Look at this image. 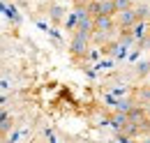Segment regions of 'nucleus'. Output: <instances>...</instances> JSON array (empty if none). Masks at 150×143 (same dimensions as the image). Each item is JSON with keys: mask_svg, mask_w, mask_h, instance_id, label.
<instances>
[{"mask_svg": "<svg viewBox=\"0 0 150 143\" xmlns=\"http://www.w3.org/2000/svg\"><path fill=\"white\" fill-rule=\"evenodd\" d=\"M88 46H90V35H81V33H74L72 37V44H69V51L76 58H86L88 55Z\"/></svg>", "mask_w": 150, "mask_h": 143, "instance_id": "obj_1", "label": "nucleus"}, {"mask_svg": "<svg viewBox=\"0 0 150 143\" xmlns=\"http://www.w3.org/2000/svg\"><path fill=\"white\" fill-rule=\"evenodd\" d=\"M93 30L111 35L113 30H115V18L106 16V14H97V16H93Z\"/></svg>", "mask_w": 150, "mask_h": 143, "instance_id": "obj_2", "label": "nucleus"}, {"mask_svg": "<svg viewBox=\"0 0 150 143\" xmlns=\"http://www.w3.org/2000/svg\"><path fill=\"white\" fill-rule=\"evenodd\" d=\"M113 18H115V28H132V23L136 21L132 7L122 9V12H115V16H113Z\"/></svg>", "mask_w": 150, "mask_h": 143, "instance_id": "obj_3", "label": "nucleus"}, {"mask_svg": "<svg viewBox=\"0 0 150 143\" xmlns=\"http://www.w3.org/2000/svg\"><path fill=\"white\" fill-rule=\"evenodd\" d=\"M148 118V111L143 106H139V104H132V108L127 111V122H134V125H139V122H143Z\"/></svg>", "mask_w": 150, "mask_h": 143, "instance_id": "obj_4", "label": "nucleus"}, {"mask_svg": "<svg viewBox=\"0 0 150 143\" xmlns=\"http://www.w3.org/2000/svg\"><path fill=\"white\" fill-rule=\"evenodd\" d=\"M129 33H132V37H134V42H141L143 37L148 35V21H134Z\"/></svg>", "mask_w": 150, "mask_h": 143, "instance_id": "obj_5", "label": "nucleus"}, {"mask_svg": "<svg viewBox=\"0 0 150 143\" xmlns=\"http://www.w3.org/2000/svg\"><path fill=\"white\" fill-rule=\"evenodd\" d=\"M106 99H109V102L113 104V108L120 111V113H127V111L132 108V104H134L132 99H113V97H106Z\"/></svg>", "mask_w": 150, "mask_h": 143, "instance_id": "obj_6", "label": "nucleus"}, {"mask_svg": "<svg viewBox=\"0 0 150 143\" xmlns=\"http://www.w3.org/2000/svg\"><path fill=\"white\" fill-rule=\"evenodd\" d=\"M132 9H134L136 21H148L150 18V7L148 5H132Z\"/></svg>", "mask_w": 150, "mask_h": 143, "instance_id": "obj_7", "label": "nucleus"}, {"mask_svg": "<svg viewBox=\"0 0 150 143\" xmlns=\"http://www.w3.org/2000/svg\"><path fill=\"white\" fill-rule=\"evenodd\" d=\"M12 127H14V120H12V115H2L0 118V136H7L9 132H12Z\"/></svg>", "mask_w": 150, "mask_h": 143, "instance_id": "obj_8", "label": "nucleus"}, {"mask_svg": "<svg viewBox=\"0 0 150 143\" xmlns=\"http://www.w3.org/2000/svg\"><path fill=\"white\" fill-rule=\"evenodd\" d=\"M125 122H127V113H120V111H115L111 118H109V125H113L118 132H120V127L125 125Z\"/></svg>", "mask_w": 150, "mask_h": 143, "instance_id": "obj_9", "label": "nucleus"}, {"mask_svg": "<svg viewBox=\"0 0 150 143\" xmlns=\"http://www.w3.org/2000/svg\"><path fill=\"white\" fill-rule=\"evenodd\" d=\"M99 14L115 16V7H113V0H104V2H99Z\"/></svg>", "mask_w": 150, "mask_h": 143, "instance_id": "obj_10", "label": "nucleus"}, {"mask_svg": "<svg viewBox=\"0 0 150 143\" xmlns=\"http://www.w3.org/2000/svg\"><path fill=\"white\" fill-rule=\"evenodd\" d=\"M5 14L12 18L14 23H21V14H19V9H16L14 5H7V7H5Z\"/></svg>", "mask_w": 150, "mask_h": 143, "instance_id": "obj_11", "label": "nucleus"}, {"mask_svg": "<svg viewBox=\"0 0 150 143\" xmlns=\"http://www.w3.org/2000/svg\"><path fill=\"white\" fill-rule=\"evenodd\" d=\"M86 12H88L90 16H97V14H99V2H95V0H88V2H86Z\"/></svg>", "mask_w": 150, "mask_h": 143, "instance_id": "obj_12", "label": "nucleus"}, {"mask_svg": "<svg viewBox=\"0 0 150 143\" xmlns=\"http://www.w3.org/2000/svg\"><path fill=\"white\" fill-rule=\"evenodd\" d=\"M136 74H141V76H148V74H150V62H146V60L136 62Z\"/></svg>", "mask_w": 150, "mask_h": 143, "instance_id": "obj_13", "label": "nucleus"}, {"mask_svg": "<svg viewBox=\"0 0 150 143\" xmlns=\"http://www.w3.org/2000/svg\"><path fill=\"white\" fill-rule=\"evenodd\" d=\"M113 7H115V12H122V9L132 7V0H113Z\"/></svg>", "mask_w": 150, "mask_h": 143, "instance_id": "obj_14", "label": "nucleus"}, {"mask_svg": "<svg viewBox=\"0 0 150 143\" xmlns=\"http://www.w3.org/2000/svg\"><path fill=\"white\" fill-rule=\"evenodd\" d=\"M62 12H65V9H62L60 5H53V7H51V21H60V18H62Z\"/></svg>", "mask_w": 150, "mask_h": 143, "instance_id": "obj_15", "label": "nucleus"}, {"mask_svg": "<svg viewBox=\"0 0 150 143\" xmlns=\"http://www.w3.org/2000/svg\"><path fill=\"white\" fill-rule=\"evenodd\" d=\"M72 28H76V14L74 12L67 16V30H72Z\"/></svg>", "mask_w": 150, "mask_h": 143, "instance_id": "obj_16", "label": "nucleus"}, {"mask_svg": "<svg viewBox=\"0 0 150 143\" xmlns=\"http://www.w3.org/2000/svg\"><path fill=\"white\" fill-rule=\"evenodd\" d=\"M115 143H139V141H134L132 136H125V134H120V136L115 139Z\"/></svg>", "mask_w": 150, "mask_h": 143, "instance_id": "obj_17", "label": "nucleus"}, {"mask_svg": "<svg viewBox=\"0 0 150 143\" xmlns=\"http://www.w3.org/2000/svg\"><path fill=\"white\" fill-rule=\"evenodd\" d=\"M115 49H118V51H115V55H118V58H125V55H127V49H129V46H122V44H118Z\"/></svg>", "mask_w": 150, "mask_h": 143, "instance_id": "obj_18", "label": "nucleus"}, {"mask_svg": "<svg viewBox=\"0 0 150 143\" xmlns=\"http://www.w3.org/2000/svg\"><path fill=\"white\" fill-rule=\"evenodd\" d=\"M141 49H146V51H150V30H148V35L141 39Z\"/></svg>", "mask_w": 150, "mask_h": 143, "instance_id": "obj_19", "label": "nucleus"}, {"mask_svg": "<svg viewBox=\"0 0 150 143\" xmlns=\"http://www.w3.org/2000/svg\"><path fill=\"white\" fill-rule=\"evenodd\" d=\"M139 95H141V99H146V102H150V88H143L141 92H139Z\"/></svg>", "mask_w": 150, "mask_h": 143, "instance_id": "obj_20", "label": "nucleus"}, {"mask_svg": "<svg viewBox=\"0 0 150 143\" xmlns=\"http://www.w3.org/2000/svg\"><path fill=\"white\" fill-rule=\"evenodd\" d=\"M139 143H150V134H146V139H141Z\"/></svg>", "mask_w": 150, "mask_h": 143, "instance_id": "obj_21", "label": "nucleus"}, {"mask_svg": "<svg viewBox=\"0 0 150 143\" xmlns=\"http://www.w3.org/2000/svg\"><path fill=\"white\" fill-rule=\"evenodd\" d=\"M2 115H5V111H2V108H0V118H2Z\"/></svg>", "mask_w": 150, "mask_h": 143, "instance_id": "obj_22", "label": "nucleus"}, {"mask_svg": "<svg viewBox=\"0 0 150 143\" xmlns=\"http://www.w3.org/2000/svg\"><path fill=\"white\" fill-rule=\"evenodd\" d=\"M95 2H104V0H95Z\"/></svg>", "mask_w": 150, "mask_h": 143, "instance_id": "obj_23", "label": "nucleus"}, {"mask_svg": "<svg viewBox=\"0 0 150 143\" xmlns=\"http://www.w3.org/2000/svg\"><path fill=\"white\" fill-rule=\"evenodd\" d=\"M0 139H2V136H0Z\"/></svg>", "mask_w": 150, "mask_h": 143, "instance_id": "obj_24", "label": "nucleus"}]
</instances>
